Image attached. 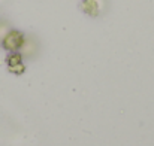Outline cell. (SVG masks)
Wrapping results in <instances>:
<instances>
[{"label": "cell", "instance_id": "1", "mask_svg": "<svg viewBox=\"0 0 154 146\" xmlns=\"http://www.w3.org/2000/svg\"><path fill=\"white\" fill-rule=\"evenodd\" d=\"M23 43H24V36H23V33H20L17 30L9 31L3 39V46L8 51H17L23 46Z\"/></svg>", "mask_w": 154, "mask_h": 146}, {"label": "cell", "instance_id": "2", "mask_svg": "<svg viewBox=\"0 0 154 146\" xmlns=\"http://www.w3.org/2000/svg\"><path fill=\"white\" fill-rule=\"evenodd\" d=\"M8 67L15 75H21L26 70V67L23 64V58H21L20 54H12V55L8 57Z\"/></svg>", "mask_w": 154, "mask_h": 146}, {"label": "cell", "instance_id": "3", "mask_svg": "<svg viewBox=\"0 0 154 146\" xmlns=\"http://www.w3.org/2000/svg\"><path fill=\"white\" fill-rule=\"evenodd\" d=\"M81 7H82V10H84L87 15H90V16H97V15H99V9H100L97 0H84V1L81 3Z\"/></svg>", "mask_w": 154, "mask_h": 146}]
</instances>
